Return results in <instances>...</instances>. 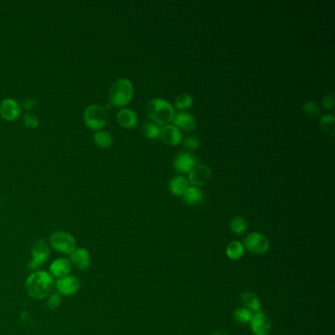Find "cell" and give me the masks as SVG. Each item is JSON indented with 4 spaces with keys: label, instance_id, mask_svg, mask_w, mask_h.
Instances as JSON below:
<instances>
[{
    "label": "cell",
    "instance_id": "9",
    "mask_svg": "<svg viewBox=\"0 0 335 335\" xmlns=\"http://www.w3.org/2000/svg\"><path fill=\"white\" fill-rule=\"evenodd\" d=\"M81 283L77 276L67 275L63 278H59L56 281V289L60 295L72 296L76 294L80 289Z\"/></svg>",
    "mask_w": 335,
    "mask_h": 335
},
{
    "label": "cell",
    "instance_id": "32",
    "mask_svg": "<svg viewBox=\"0 0 335 335\" xmlns=\"http://www.w3.org/2000/svg\"><path fill=\"white\" fill-rule=\"evenodd\" d=\"M323 106L325 108H328V109H331L333 110L334 107H335V96L333 93L327 95L324 99H323Z\"/></svg>",
    "mask_w": 335,
    "mask_h": 335
},
{
    "label": "cell",
    "instance_id": "30",
    "mask_svg": "<svg viewBox=\"0 0 335 335\" xmlns=\"http://www.w3.org/2000/svg\"><path fill=\"white\" fill-rule=\"evenodd\" d=\"M24 123L28 128L34 129L38 125V119L36 118L35 115H33L31 113H27L24 117Z\"/></svg>",
    "mask_w": 335,
    "mask_h": 335
},
{
    "label": "cell",
    "instance_id": "7",
    "mask_svg": "<svg viewBox=\"0 0 335 335\" xmlns=\"http://www.w3.org/2000/svg\"><path fill=\"white\" fill-rule=\"evenodd\" d=\"M49 254L50 250L47 242L43 239L36 241L31 248V261L30 263V270H37L39 266H41L48 260Z\"/></svg>",
    "mask_w": 335,
    "mask_h": 335
},
{
    "label": "cell",
    "instance_id": "8",
    "mask_svg": "<svg viewBox=\"0 0 335 335\" xmlns=\"http://www.w3.org/2000/svg\"><path fill=\"white\" fill-rule=\"evenodd\" d=\"M250 326L254 335H270L272 331L271 321L262 311L253 315Z\"/></svg>",
    "mask_w": 335,
    "mask_h": 335
},
{
    "label": "cell",
    "instance_id": "16",
    "mask_svg": "<svg viewBox=\"0 0 335 335\" xmlns=\"http://www.w3.org/2000/svg\"><path fill=\"white\" fill-rule=\"evenodd\" d=\"M195 165L194 157L185 152H179L174 159V167L179 172H190Z\"/></svg>",
    "mask_w": 335,
    "mask_h": 335
},
{
    "label": "cell",
    "instance_id": "4",
    "mask_svg": "<svg viewBox=\"0 0 335 335\" xmlns=\"http://www.w3.org/2000/svg\"><path fill=\"white\" fill-rule=\"evenodd\" d=\"M51 248L58 253L70 255L77 249L75 238L65 231H54L49 236Z\"/></svg>",
    "mask_w": 335,
    "mask_h": 335
},
{
    "label": "cell",
    "instance_id": "23",
    "mask_svg": "<svg viewBox=\"0 0 335 335\" xmlns=\"http://www.w3.org/2000/svg\"><path fill=\"white\" fill-rule=\"evenodd\" d=\"M321 128L330 136H335V117L334 114H326L320 120Z\"/></svg>",
    "mask_w": 335,
    "mask_h": 335
},
{
    "label": "cell",
    "instance_id": "27",
    "mask_svg": "<svg viewBox=\"0 0 335 335\" xmlns=\"http://www.w3.org/2000/svg\"><path fill=\"white\" fill-rule=\"evenodd\" d=\"M143 131H144V134L148 138H151V139L157 138L160 134L159 127L157 125L153 124V123H151V122H147L143 125Z\"/></svg>",
    "mask_w": 335,
    "mask_h": 335
},
{
    "label": "cell",
    "instance_id": "3",
    "mask_svg": "<svg viewBox=\"0 0 335 335\" xmlns=\"http://www.w3.org/2000/svg\"><path fill=\"white\" fill-rule=\"evenodd\" d=\"M134 94L133 84L128 79H118L109 90L110 102L115 106H124L130 102Z\"/></svg>",
    "mask_w": 335,
    "mask_h": 335
},
{
    "label": "cell",
    "instance_id": "20",
    "mask_svg": "<svg viewBox=\"0 0 335 335\" xmlns=\"http://www.w3.org/2000/svg\"><path fill=\"white\" fill-rule=\"evenodd\" d=\"M169 188L174 195L183 196V194L189 188V182L183 176H176L171 180Z\"/></svg>",
    "mask_w": 335,
    "mask_h": 335
},
{
    "label": "cell",
    "instance_id": "11",
    "mask_svg": "<svg viewBox=\"0 0 335 335\" xmlns=\"http://www.w3.org/2000/svg\"><path fill=\"white\" fill-rule=\"evenodd\" d=\"M21 113V108L18 102L12 98H6L2 100L0 104V115L7 121L16 120Z\"/></svg>",
    "mask_w": 335,
    "mask_h": 335
},
{
    "label": "cell",
    "instance_id": "13",
    "mask_svg": "<svg viewBox=\"0 0 335 335\" xmlns=\"http://www.w3.org/2000/svg\"><path fill=\"white\" fill-rule=\"evenodd\" d=\"M162 141L169 146H176L182 140V133L179 128L175 125H165L160 129V134Z\"/></svg>",
    "mask_w": 335,
    "mask_h": 335
},
{
    "label": "cell",
    "instance_id": "10",
    "mask_svg": "<svg viewBox=\"0 0 335 335\" xmlns=\"http://www.w3.org/2000/svg\"><path fill=\"white\" fill-rule=\"evenodd\" d=\"M70 263L79 271L86 272L91 267V256L85 248H77L70 254Z\"/></svg>",
    "mask_w": 335,
    "mask_h": 335
},
{
    "label": "cell",
    "instance_id": "22",
    "mask_svg": "<svg viewBox=\"0 0 335 335\" xmlns=\"http://www.w3.org/2000/svg\"><path fill=\"white\" fill-rule=\"evenodd\" d=\"M93 140L95 145L101 149H107L112 145V136L106 131H97L93 136Z\"/></svg>",
    "mask_w": 335,
    "mask_h": 335
},
{
    "label": "cell",
    "instance_id": "25",
    "mask_svg": "<svg viewBox=\"0 0 335 335\" xmlns=\"http://www.w3.org/2000/svg\"><path fill=\"white\" fill-rule=\"evenodd\" d=\"M252 317H253V313L246 308H239L234 312V318L236 322H238L239 324L250 323Z\"/></svg>",
    "mask_w": 335,
    "mask_h": 335
},
{
    "label": "cell",
    "instance_id": "24",
    "mask_svg": "<svg viewBox=\"0 0 335 335\" xmlns=\"http://www.w3.org/2000/svg\"><path fill=\"white\" fill-rule=\"evenodd\" d=\"M230 229L236 235H242L247 230V222L241 216H235L230 222Z\"/></svg>",
    "mask_w": 335,
    "mask_h": 335
},
{
    "label": "cell",
    "instance_id": "15",
    "mask_svg": "<svg viewBox=\"0 0 335 335\" xmlns=\"http://www.w3.org/2000/svg\"><path fill=\"white\" fill-rule=\"evenodd\" d=\"M172 121L177 128H181L187 132L193 131L196 127V120L194 119V117L190 113L185 111L174 113Z\"/></svg>",
    "mask_w": 335,
    "mask_h": 335
},
{
    "label": "cell",
    "instance_id": "6",
    "mask_svg": "<svg viewBox=\"0 0 335 335\" xmlns=\"http://www.w3.org/2000/svg\"><path fill=\"white\" fill-rule=\"evenodd\" d=\"M243 246L248 252L254 255H264L269 251L270 243L265 235L259 232H254L246 237Z\"/></svg>",
    "mask_w": 335,
    "mask_h": 335
},
{
    "label": "cell",
    "instance_id": "33",
    "mask_svg": "<svg viewBox=\"0 0 335 335\" xmlns=\"http://www.w3.org/2000/svg\"><path fill=\"white\" fill-rule=\"evenodd\" d=\"M34 105H35V100L32 99V98H28V99L24 100V102H23V106L28 110L31 109Z\"/></svg>",
    "mask_w": 335,
    "mask_h": 335
},
{
    "label": "cell",
    "instance_id": "12",
    "mask_svg": "<svg viewBox=\"0 0 335 335\" xmlns=\"http://www.w3.org/2000/svg\"><path fill=\"white\" fill-rule=\"evenodd\" d=\"M212 170L207 164H199L194 166L189 174V179L192 184L196 186H202L211 177Z\"/></svg>",
    "mask_w": 335,
    "mask_h": 335
},
{
    "label": "cell",
    "instance_id": "21",
    "mask_svg": "<svg viewBox=\"0 0 335 335\" xmlns=\"http://www.w3.org/2000/svg\"><path fill=\"white\" fill-rule=\"evenodd\" d=\"M244 250H245V248H244V246L241 242L233 241L228 245L227 250H226V254H227V257L230 260L237 261L243 256Z\"/></svg>",
    "mask_w": 335,
    "mask_h": 335
},
{
    "label": "cell",
    "instance_id": "5",
    "mask_svg": "<svg viewBox=\"0 0 335 335\" xmlns=\"http://www.w3.org/2000/svg\"><path fill=\"white\" fill-rule=\"evenodd\" d=\"M84 121L90 129L100 131L107 121L105 108L99 104H91L88 106L84 112Z\"/></svg>",
    "mask_w": 335,
    "mask_h": 335
},
{
    "label": "cell",
    "instance_id": "14",
    "mask_svg": "<svg viewBox=\"0 0 335 335\" xmlns=\"http://www.w3.org/2000/svg\"><path fill=\"white\" fill-rule=\"evenodd\" d=\"M71 263L69 260L64 259V258H60L55 260L50 268H49V272H50V275L59 278H63L67 275H69L70 271H71Z\"/></svg>",
    "mask_w": 335,
    "mask_h": 335
},
{
    "label": "cell",
    "instance_id": "28",
    "mask_svg": "<svg viewBox=\"0 0 335 335\" xmlns=\"http://www.w3.org/2000/svg\"><path fill=\"white\" fill-rule=\"evenodd\" d=\"M61 305V296L58 292H54L51 293L48 297H47V301H46V306L48 307L49 310L51 311H55L57 310Z\"/></svg>",
    "mask_w": 335,
    "mask_h": 335
},
{
    "label": "cell",
    "instance_id": "31",
    "mask_svg": "<svg viewBox=\"0 0 335 335\" xmlns=\"http://www.w3.org/2000/svg\"><path fill=\"white\" fill-rule=\"evenodd\" d=\"M184 148L186 150H189V151H193V150H197L200 146V140L196 137H188L185 141H184V144H183Z\"/></svg>",
    "mask_w": 335,
    "mask_h": 335
},
{
    "label": "cell",
    "instance_id": "19",
    "mask_svg": "<svg viewBox=\"0 0 335 335\" xmlns=\"http://www.w3.org/2000/svg\"><path fill=\"white\" fill-rule=\"evenodd\" d=\"M183 200L190 206L197 205L204 200V193L197 187H189L183 194Z\"/></svg>",
    "mask_w": 335,
    "mask_h": 335
},
{
    "label": "cell",
    "instance_id": "18",
    "mask_svg": "<svg viewBox=\"0 0 335 335\" xmlns=\"http://www.w3.org/2000/svg\"><path fill=\"white\" fill-rule=\"evenodd\" d=\"M241 301L243 302V304L246 306V309L250 310L251 312H261V302L259 300V298L257 297V295L253 292L250 291H246L244 293H242L241 295Z\"/></svg>",
    "mask_w": 335,
    "mask_h": 335
},
{
    "label": "cell",
    "instance_id": "1",
    "mask_svg": "<svg viewBox=\"0 0 335 335\" xmlns=\"http://www.w3.org/2000/svg\"><path fill=\"white\" fill-rule=\"evenodd\" d=\"M25 287L30 298L42 300L51 294L54 281L50 274L46 272H35L27 278Z\"/></svg>",
    "mask_w": 335,
    "mask_h": 335
},
{
    "label": "cell",
    "instance_id": "17",
    "mask_svg": "<svg viewBox=\"0 0 335 335\" xmlns=\"http://www.w3.org/2000/svg\"><path fill=\"white\" fill-rule=\"evenodd\" d=\"M117 122L124 128H134L137 125L138 118L132 109L122 108L117 113Z\"/></svg>",
    "mask_w": 335,
    "mask_h": 335
},
{
    "label": "cell",
    "instance_id": "26",
    "mask_svg": "<svg viewBox=\"0 0 335 335\" xmlns=\"http://www.w3.org/2000/svg\"><path fill=\"white\" fill-rule=\"evenodd\" d=\"M193 97L189 93H182L175 98L174 105L178 109H185L192 105Z\"/></svg>",
    "mask_w": 335,
    "mask_h": 335
},
{
    "label": "cell",
    "instance_id": "29",
    "mask_svg": "<svg viewBox=\"0 0 335 335\" xmlns=\"http://www.w3.org/2000/svg\"><path fill=\"white\" fill-rule=\"evenodd\" d=\"M303 109L308 115L313 116V117H317L318 115H320V112H321L319 105L314 101H307L303 105Z\"/></svg>",
    "mask_w": 335,
    "mask_h": 335
},
{
    "label": "cell",
    "instance_id": "34",
    "mask_svg": "<svg viewBox=\"0 0 335 335\" xmlns=\"http://www.w3.org/2000/svg\"><path fill=\"white\" fill-rule=\"evenodd\" d=\"M213 335H228L226 333H223V332H217V333H214Z\"/></svg>",
    "mask_w": 335,
    "mask_h": 335
},
{
    "label": "cell",
    "instance_id": "2",
    "mask_svg": "<svg viewBox=\"0 0 335 335\" xmlns=\"http://www.w3.org/2000/svg\"><path fill=\"white\" fill-rule=\"evenodd\" d=\"M146 113L157 124L163 125L172 121L174 116L173 106L165 99L162 98H152L146 106Z\"/></svg>",
    "mask_w": 335,
    "mask_h": 335
}]
</instances>
